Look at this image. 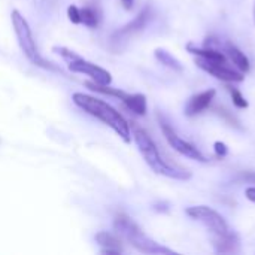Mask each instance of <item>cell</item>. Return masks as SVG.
Listing matches in <instances>:
<instances>
[{"mask_svg": "<svg viewBox=\"0 0 255 255\" xmlns=\"http://www.w3.org/2000/svg\"><path fill=\"white\" fill-rule=\"evenodd\" d=\"M187 215L202 223L211 235L212 245L218 254H235L239 251V238L229 227L221 214L209 206H191L187 209Z\"/></svg>", "mask_w": 255, "mask_h": 255, "instance_id": "obj_1", "label": "cell"}, {"mask_svg": "<svg viewBox=\"0 0 255 255\" xmlns=\"http://www.w3.org/2000/svg\"><path fill=\"white\" fill-rule=\"evenodd\" d=\"M72 100L84 112H87L88 115L97 118L99 121L111 127L124 143L131 142V128L128 121L109 103L85 93H73Z\"/></svg>", "mask_w": 255, "mask_h": 255, "instance_id": "obj_2", "label": "cell"}, {"mask_svg": "<svg viewBox=\"0 0 255 255\" xmlns=\"http://www.w3.org/2000/svg\"><path fill=\"white\" fill-rule=\"evenodd\" d=\"M133 137H134V142H136L143 160L157 175H161V176H166L170 179H179V181H187L191 178V173L188 170L176 167L163 158L155 142L151 139V136L145 130H142L140 127H134Z\"/></svg>", "mask_w": 255, "mask_h": 255, "instance_id": "obj_3", "label": "cell"}, {"mask_svg": "<svg viewBox=\"0 0 255 255\" xmlns=\"http://www.w3.org/2000/svg\"><path fill=\"white\" fill-rule=\"evenodd\" d=\"M114 229L118 236L126 239L131 247L143 254H175V251L163 247L161 244L145 235V232L126 214H120L115 217Z\"/></svg>", "mask_w": 255, "mask_h": 255, "instance_id": "obj_4", "label": "cell"}, {"mask_svg": "<svg viewBox=\"0 0 255 255\" xmlns=\"http://www.w3.org/2000/svg\"><path fill=\"white\" fill-rule=\"evenodd\" d=\"M10 21H12V27H13V31H15V36L18 39V45L22 51V54L27 57V60L37 66V67H42L45 70H52V72H61V69H58L54 63L48 61L46 58H43L37 49V45H36V40L33 37V33H31V28H30V24L28 21L25 19V16L18 10V9H13L12 13H10Z\"/></svg>", "mask_w": 255, "mask_h": 255, "instance_id": "obj_5", "label": "cell"}, {"mask_svg": "<svg viewBox=\"0 0 255 255\" xmlns=\"http://www.w3.org/2000/svg\"><path fill=\"white\" fill-rule=\"evenodd\" d=\"M52 51L55 54H58L63 60L67 61V67H69L70 72H73V73H84L93 82H96L99 85H111L112 75L106 69H103V67L91 63V61H87L85 58H82L76 52L67 49L66 46H54Z\"/></svg>", "mask_w": 255, "mask_h": 255, "instance_id": "obj_6", "label": "cell"}, {"mask_svg": "<svg viewBox=\"0 0 255 255\" xmlns=\"http://www.w3.org/2000/svg\"><path fill=\"white\" fill-rule=\"evenodd\" d=\"M160 126H161V130H163V134H164L166 140L169 142V145H170L176 152H179L181 155H185V157H188V158H191V160H196V161H199V163H208V158H206L196 146H193V145L188 143L187 140L181 139V137L175 133V130L169 126V123H167L161 115H160Z\"/></svg>", "mask_w": 255, "mask_h": 255, "instance_id": "obj_7", "label": "cell"}, {"mask_svg": "<svg viewBox=\"0 0 255 255\" xmlns=\"http://www.w3.org/2000/svg\"><path fill=\"white\" fill-rule=\"evenodd\" d=\"M152 16V12H151V7L146 6L133 21H130L128 24H126L124 27H121L120 30H117L112 36H111V43L112 46H117V49L121 48V43L127 42L130 37H133L134 34L140 33L149 22Z\"/></svg>", "mask_w": 255, "mask_h": 255, "instance_id": "obj_8", "label": "cell"}, {"mask_svg": "<svg viewBox=\"0 0 255 255\" xmlns=\"http://www.w3.org/2000/svg\"><path fill=\"white\" fill-rule=\"evenodd\" d=\"M196 64L208 72L209 75L215 76L217 79H221L224 82H242L244 81V75L241 72H236L230 67L226 66V63L221 61H211V60H205V58H199L196 60Z\"/></svg>", "mask_w": 255, "mask_h": 255, "instance_id": "obj_9", "label": "cell"}, {"mask_svg": "<svg viewBox=\"0 0 255 255\" xmlns=\"http://www.w3.org/2000/svg\"><path fill=\"white\" fill-rule=\"evenodd\" d=\"M215 94H217V91L214 88H211V90H206V91H202V93L193 96L185 106V114L188 117H194V115L200 114L202 111H205L211 105Z\"/></svg>", "mask_w": 255, "mask_h": 255, "instance_id": "obj_10", "label": "cell"}, {"mask_svg": "<svg viewBox=\"0 0 255 255\" xmlns=\"http://www.w3.org/2000/svg\"><path fill=\"white\" fill-rule=\"evenodd\" d=\"M121 102H123L133 114H136V115L143 117V115H146V112H148L146 97H145L143 94H140V93H137V94H128V93H126V96L121 99Z\"/></svg>", "mask_w": 255, "mask_h": 255, "instance_id": "obj_11", "label": "cell"}, {"mask_svg": "<svg viewBox=\"0 0 255 255\" xmlns=\"http://www.w3.org/2000/svg\"><path fill=\"white\" fill-rule=\"evenodd\" d=\"M187 49L188 52L197 55L199 58H205V60H211V61H221V63H226V55L224 52H221L220 49L217 48H211V46H206V48H199V46H194L193 43H188L187 45Z\"/></svg>", "mask_w": 255, "mask_h": 255, "instance_id": "obj_12", "label": "cell"}, {"mask_svg": "<svg viewBox=\"0 0 255 255\" xmlns=\"http://www.w3.org/2000/svg\"><path fill=\"white\" fill-rule=\"evenodd\" d=\"M224 52L229 55V58L232 60V63H233L241 72L247 73V72L250 70V60H248V57H247L239 48H236L235 45L227 43V45L224 46Z\"/></svg>", "mask_w": 255, "mask_h": 255, "instance_id": "obj_13", "label": "cell"}, {"mask_svg": "<svg viewBox=\"0 0 255 255\" xmlns=\"http://www.w3.org/2000/svg\"><path fill=\"white\" fill-rule=\"evenodd\" d=\"M96 242L102 247V250H114L118 254L123 253V244L121 239L109 232H99L96 235Z\"/></svg>", "mask_w": 255, "mask_h": 255, "instance_id": "obj_14", "label": "cell"}, {"mask_svg": "<svg viewBox=\"0 0 255 255\" xmlns=\"http://www.w3.org/2000/svg\"><path fill=\"white\" fill-rule=\"evenodd\" d=\"M155 58H157L163 66H166V67H169V69H172V70H175V72H182V70H184L182 63H181L176 57H173L169 51H166V49H163V48H157V49H155Z\"/></svg>", "mask_w": 255, "mask_h": 255, "instance_id": "obj_15", "label": "cell"}, {"mask_svg": "<svg viewBox=\"0 0 255 255\" xmlns=\"http://www.w3.org/2000/svg\"><path fill=\"white\" fill-rule=\"evenodd\" d=\"M81 10V24L87 25L88 28H96L100 22V16L93 7H82Z\"/></svg>", "mask_w": 255, "mask_h": 255, "instance_id": "obj_16", "label": "cell"}, {"mask_svg": "<svg viewBox=\"0 0 255 255\" xmlns=\"http://www.w3.org/2000/svg\"><path fill=\"white\" fill-rule=\"evenodd\" d=\"M230 94H232L233 103H235L238 108H241V109L248 108V102H247V99L242 96V93H241L239 90H233V88H230Z\"/></svg>", "mask_w": 255, "mask_h": 255, "instance_id": "obj_17", "label": "cell"}, {"mask_svg": "<svg viewBox=\"0 0 255 255\" xmlns=\"http://www.w3.org/2000/svg\"><path fill=\"white\" fill-rule=\"evenodd\" d=\"M67 18L72 24H81V10L75 4H70L67 7Z\"/></svg>", "mask_w": 255, "mask_h": 255, "instance_id": "obj_18", "label": "cell"}, {"mask_svg": "<svg viewBox=\"0 0 255 255\" xmlns=\"http://www.w3.org/2000/svg\"><path fill=\"white\" fill-rule=\"evenodd\" d=\"M238 179L241 182H248V184H255V172H242Z\"/></svg>", "mask_w": 255, "mask_h": 255, "instance_id": "obj_19", "label": "cell"}, {"mask_svg": "<svg viewBox=\"0 0 255 255\" xmlns=\"http://www.w3.org/2000/svg\"><path fill=\"white\" fill-rule=\"evenodd\" d=\"M214 148H215V152H217V155H218V157H226V155H227V152H229L227 145H226V143H223V142H215Z\"/></svg>", "mask_w": 255, "mask_h": 255, "instance_id": "obj_20", "label": "cell"}, {"mask_svg": "<svg viewBox=\"0 0 255 255\" xmlns=\"http://www.w3.org/2000/svg\"><path fill=\"white\" fill-rule=\"evenodd\" d=\"M218 111H220V115H223V117H226V118L230 120V124H232V126H238V121L235 120V117H232L226 109H218Z\"/></svg>", "mask_w": 255, "mask_h": 255, "instance_id": "obj_21", "label": "cell"}, {"mask_svg": "<svg viewBox=\"0 0 255 255\" xmlns=\"http://www.w3.org/2000/svg\"><path fill=\"white\" fill-rule=\"evenodd\" d=\"M245 194H247V199H248V200H251L253 203H255V187H250V188H247Z\"/></svg>", "mask_w": 255, "mask_h": 255, "instance_id": "obj_22", "label": "cell"}, {"mask_svg": "<svg viewBox=\"0 0 255 255\" xmlns=\"http://www.w3.org/2000/svg\"><path fill=\"white\" fill-rule=\"evenodd\" d=\"M121 3H123V7L126 10H131L133 4H134V0H121Z\"/></svg>", "mask_w": 255, "mask_h": 255, "instance_id": "obj_23", "label": "cell"}, {"mask_svg": "<svg viewBox=\"0 0 255 255\" xmlns=\"http://www.w3.org/2000/svg\"><path fill=\"white\" fill-rule=\"evenodd\" d=\"M254 24H255V6H254Z\"/></svg>", "mask_w": 255, "mask_h": 255, "instance_id": "obj_24", "label": "cell"}]
</instances>
